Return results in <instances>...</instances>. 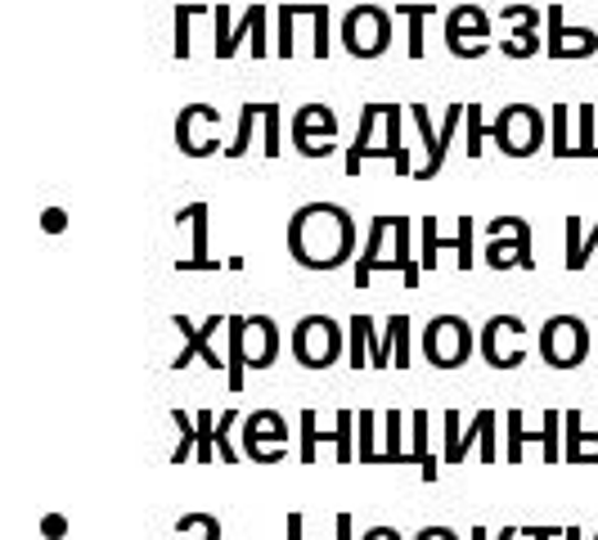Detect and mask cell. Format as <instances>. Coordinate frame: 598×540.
<instances>
[{
	"label": "cell",
	"instance_id": "obj_53",
	"mask_svg": "<svg viewBox=\"0 0 598 540\" xmlns=\"http://www.w3.org/2000/svg\"><path fill=\"white\" fill-rule=\"evenodd\" d=\"M563 540H580V527H567V531H563Z\"/></svg>",
	"mask_w": 598,
	"mask_h": 540
},
{
	"label": "cell",
	"instance_id": "obj_39",
	"mask_svg": "<svg viewBox=\"0 0 598 540\" xmlns=\"http://www.w3.org/2000/svg\"><path fill=\"white\" fill-rule=\"evenodd\" d=\"M541 428H545V459L558 464V459H563V437H558L563 411H545V415H541Z\"/></svg>",
	"mask_w": 598,
	"mask_h": 540
},
{
	"label": "cell",
	"instance_id": "obj_34",
	"mask_svg": "<svg viewBox=\"0 0 598 540\" xmlns=\"http://www.w3.org/2000/svg\"><path fill=\"white\" fill-rule=\"evenodd\" d=\"M171 424L180 428V446L171 450V464H185V459H193V455H198V419H193V415H185V411H171Z\"/></svg>",
	"mask_w": 598,
	"mask_h": 540
},
{
	"label": "cell",
	"instance_id": "obj_3",
	"mask_svg": "<svg viewBox=\"0 0 598 540\" xmlns=\"http://www.w3.org/2000/svg\"><path fill=\"white\" fill-rule=\"evenodd\" d=\"M288 347H293V361L302 370H334L343 361V347H347V333L334 315H302L293 324V338H288Z\"/></svg>",
	"mask_w": 598,
	"mask_h": 540
},
{
	"label": "cell",
	"instance_id": "obj_30",
	"mask_svg": "<svg viewBox=\"0 0 598 540\" xmlns=\"http://www.w3.org/2000/svg\"><path fill=\"white\" fill-rule=\"evenodd\" d=\"M396 19H410L406 50H410V59H423V28H428V19H437V6H396Z\"/></svg>",
	"mask_w": 598,
	"mask_h": 540
},
{
	"label": "cell",
	"instance_id": "obj_38",
	"mask_svg": "<svg viewBox=\"0 0 598 540\" xmlns=\"http://www.w3.org/2000/svg\"><path fill=\"white\" fill-rule=\"evenodd\" d=\"M576 117H580V126H576V158H598V145H594V117H598V108L594 104H580L576 108Z\"/></svg>",
	"mask_w": 598,
	"mask_h": 540
},
{
	"label": "cell",
	"instance_id": "obj_43",
	"mask_svg": "<svg viewBox=\"0 0 598 540\" xmlns=\"http://www.w3.org/2000/svg\"><path fill=\"white\" fill-rule=\"evenodd\" d=\"M482 141H486V126H482V104H469V158H482Z\"/></svg>",
	"mask_w": 598,
	"mask_h": 540
},
{
	"label": "cell",
	"instance_id": "obj_13",
	"mask_svg": "<svg viewBox=\"0 0 598 540\" xmlns=\"http://www.w3.org/2000/svg\"><path fill=\"white\" fill-rule=\"evenodd\" d=\"M288 419L280 411H252L243 419V459L252 464H280L288 450Z\"/></svg>",
	"mask_w": 598,
	"mask_h": 540
},
{
	"label": "cell",
	"instance_id": "obj_50",
	"mask_svg": "<svg viewBox=\"0 0 598 540\" xmlns=\"http://www.w3.org/2000/svg\"><path fill=\"white\" fill-rule=\"evenodd\" d=\"M41 531H45V536H50V540H59V536H63V531H69V522H63V518H59V513H50V518H45V522H41Z\"/></svg>",
	"mask_w": 598,
	"mask_h": 540
},
{
	"label": "cell",
	"instance_id": "obj_47",
	"mask_svg": "<svg viewBox=\"0 0 598 540\" xmlns=\"http://www.w3.org/2000/svg\"><path fill=\"white\" fill-rule=\"evenodd\" d=\"M415 540H459V536H454L450 527H419Z\"/></svg>",
	"mask_w": 598,
	"mask_h": 540
},
{
	"label": "cell",
	"instance_id": "obj_41",
	"mask_svg": "<svg viewBox=\"0 0 598 540\" xmlns=\"http://www.w3.org/2000/svg\"><path fill=\"white\" fill-rule=\"evenodd\" d=\"M275 19H280V50H275V54H280V59H293V23L302 19V10H297V6H280Z\"/></svg>",
	"mask_w": 598,
	"mask_h": 540
},
{
	"label": "cell",
	"instance_id": "obj_2",
	"mask_svg": "<svg viewBox=\"0 0 598 540\" xmlns=\"http://www.w3.org/2000/svg\"><path fill=\"white\" fill-rule=\"evenodd\" d=\"M486 135L500 145L504 158H536L541 145H545V135H549V122H545V113L536 104L513 100V104L500 108V117H495V126H486Z\"/></svg>",
	"mask_w": 598,
	"mask_h": 540
},
{
	"label": "cell",
	"instance_id": "obj_26",
	"mask_svg": "<svg viewBox=\"0 0 598 540\" xmlns=\"http://www.w3.org/2000/svg\"><path fill=\"white\" fill-rule=\"evenodd\" d=\"M563 226H567V257H563V266H567V270H585L589 257L598 252V221H594V235H585L580 217H567Z\"/></svg>",
	"mask_w": 598,
	"mask_h": 540
},
{
	"label": "cell",
	"instance_id": "obj_42",
	"mask_svg": "<svg viewBox=\"0 0 598 540\" xmlns=\"http://www.w3.org/2000/svg\"><path fill=\"white\" fill-rule=\"evenodd\" d=\"M328 6H311V23H315V59H328Z\"/></svg>",
	"mask_w": 598,
	"mask_h": 540
},
{
	"label": "cell",
	"instance_id": "obj_18",
	"mask_svg": "<svg viewBox=\"0 0 598 540\" xmlns=\"http://www.w3.org/2000/svg\"><path fill=\"white\" fill-rule=\"evenodd\" d=\"M419 235H423V270H437V252H454L459 270H473V235H478V226H473L469 212L459 217V235H437V217H423Z\"/></svg>",
	"mask_w": 598,
	"mask_h": 540
},
{
	"label": "cell",
	"instance_id": "obj_29",
	"mask_svg": "<svg viewBox=\"0 0 598 540\" xmlns=\"http://www.w3.org/2000/svg\"><path fill=\"white\" fill-rule=\"evenodd\" d=\"M410 464H419L423 482H437L441 459L428 450V411H415V450H410Z\"/></svg>",
	"mask_w": 598,
	"mask_h": 540
},
{
	"label": "cell",
	"instance_id": "obj_27",
	"mask_svg": "<svg viewBox=\"0 0 598 540\" xmlns=\"http://www.w3.org/2000/svg\"><path fill=\"white\" fill-rule=\"evenodd\" d=\"M410 315H391L382 329V347L387 356H396V370H410Z\"/></svg>",
	"mask_w": 598,
	"mask_h": 540
},
{
	"label": "cell",
	"instance_id": "obj_6",
	"mask_svg": "<svg viewBox=\"0 0 598 540\" xmlns=\"http://www.w3.org/2000/svg\"><path fill=\"white\" fill-rule=\"evenodd\" d=\"M594 347L589 324L580 315H549L541 324V361L549 370H576Z\"/></svg>",
	"mask_w": 598,
	"mask_h": 540
},
{
	"label": "cell",
	"instance_id": "obj_54",
	"mask_svg": "<svg viewBox=\"0 0 598 540\" xmlns=\"http://www.w3.org/2000/svg\"><path fill=\"white\" fill-rule=\"evenodd\" d=\"M594 540H598V531H594Z\"/></svg>",
	"mask_w": 598,
	"mask_h": 540
},
{
	"label": "cell",
	"instance_id": "obj_20",
	"mask_svg": "<svg viewBox=\"0 0 598 540\" xmlns=\"http://www.w3.org/2000/svg\"><path fill=\"white\" fill-rule=\"evenodd\" d=\"M208 217H212V202L208 198H198V202H189V208H180L176 212V226H189L193 235V252L185 257V261H176V270H217V261H212V243H208Z\"/></svg>",
	"mask_w": 598,
	"mask_h": 540
},
{
	"label": "cell",
	"instance_id": "obj_36",
	"mask_svg": "<svg viewBox=\"0 0 598 540\" xmlns=\"http://www.w3.org/2000/svg\"><path fill=\"white\" fill-rule=\"evenodd\" d=\"M203 14H212V10L208 6H176V14H171L176 19V45H171L176 59H189V23L203 19Z\"/></svg>",
	"mask_w": 598,
	"mask_h": 540
},
{
	"label": "cell",
	"instance_id": "obj_49",
	"mask_svg": "<svg viewBox=\"0 0 598 540\" xmlns=\"http://www.w3.org/2000/svg\"><path fill=\"white\" fill-rule=\"evenodd\" d=\"M334 531H338V540H352V536H356V518H352V513H338V518H334Z\"/></svg>",
	"mask_w": 598,
	"mask_h": 540
},
{
	"label": "cell",
	"instance_id": "obj_35",
	"mask_svg": "<svg viewBox=\"0 0 598 540\" xmlns=\"http://www.w3.org/2000/svg\"><path fill=\"white\" fill-rule=\"evenodd\" d=\"M284 108L280 104H265V117H261V135H265V158H280L284 154Z\"/></svg>",
	"mask_w": 598,
	"mask_h": 540
},
{
	"label": "cell",
	"instance_id": "obj_10",
	"mask_svg": "<svg viewBox=\"0 0 598 540\" xmlns=\"http://www.w3.org/2000/svg\"><path fill=\"white\" fill-rule=\"evenodd\" d=\"M176 149L185 158L225 154V145H221V108H212V104H185L176 113Z\"/></svg>",
	"mask_w": 598,
	"mask_h": 540
},
{
	"label": "cell",
	"instance_id": "obj_44",
	"mask_svg": "<svg viewBox=\"0 0 598 540\" xmlns=\"http://www.w3.org/2000/svg\"><path fill=\"white\" fill-rule=\"evenodd\" d=\"M288 540H311V536H306V513H288ZM315 540H338V531L315 536Z\"/></svg>",
	"mask_w": 598,
	"mask_h": 540
},
{
	"label": "cell",
	"instance_id": "obj_52",
	"mask_svg": "<svg viewBox=\"0 0 598 540\" xmlns=\"http://www.w3.org/2000/svg\"><path fill=\"white\" fill-rule=\"evenodd\" d=\"M469 540H491V531H486V527H473V531H469Z\"/></svg>",
	"mask_w": 598,
	"mask_h": 540
},
{
	"label": "cell",
	"instance_id": "obj_31",
	"mask_svg": "<svg viewBox=\"0 0 598 540\" xmlns=\"http://www.w3.org/2000/svg\"><path fill=\"white\" fill-rule=\"evenodd\" d=\"M252 122H261V104L256 100H243L239 104V131H234V141L225 145V158H243L252 149Z\"/></svg>",
	"mask_w": 598,
	"mask_h": 540
},
{
	"label": "cell",
	"instance_id": "obj_9",
	"mask_svg": "<svg viewBox=\"0 0 598 540\" xmlns=\"http://www.w3.org/2000/svg\"><path fill=\"white\" fill-rule=\"evenodd\" d=\"M391 19L382 6H352L343 14V45L352 59H378L391 45Z\"/></svg>",
	"mask_w": 598,
	"mask_h": 540
},
{
	"label": "cell",
	"instance_id": "obj_48",
	"mask_svg": "<svg viewBox=\"0 0 598 540\" xmlns=\"http://www.w3.org/2000/svg\"><path fill=\"white\" fill-rule=\"evenodd\" d=\"M567 527H522V536L526 540H554V536H563Z\"/></svg>",
	"mask_w": 598,
	"mask_h": 540
},
{
	"label": "cell",
	"instance_id": "obj_24",
	"mask_svg": "<svg viewBox=\"0 0 598 540\" xmlns=\"http://www.w3.org/2000/svg\"><path fill=\"white\" fill-rule=\"evenodd\" d=\"M410 230H415V221L410 217H391V235H396V257L382 266V270H401V280H406V289H419V270L423 266H415L410 261Z\"/></svg>",
	"mask_w": 598,
	"mask_h": 540
},
{
	"label": "cell",
	"instance_id": "obj_7",
	"mask_svg": "<svg viewBox=\"0 0 598 540\" xmlns=\"http://www.w3.org/2000/svg\"><path fill=\"white\" fill-rule=\"evenodd\" d=\"M356 411H338L334 415V424L328 428H319V415L315 411H302L297 415V424H302V450H297V459L302 464H315V455H319V442H328L334 446V455H338V464H352L356 455H360V446H356Z\"/></svg>",
	"mask_w": 598,
	"mask_h": 540
},
{
	"label": "cell",
	"instance_id": "obj_37",
	"mask_svg": "<svg viewBox=\"0 0 598 540\" xmlns=\"http://www.w3.org/2000/svg\"><path fill=\"white\" fill-rule=\"evenodd\" d=\"M234 424H239V411H221L217 415V455L225 464H239L243 459V450H234Z\"/></svg>",
	"mask_w": 598,
	"mask_h": 540
},
{
	"label": "cell",
	"instance_id": "obj_51",
	"mask_svg": "<svg viewBox=\"0 0 598 540\" xmlns=\"http://www.w3.org/2000/svg\"><path fill=\"white\" fill-rule=\"evenodd\" d=\"M41 226H45V230H63V226H69V217H63L59 208H50V212L41 217Z\"/></svg>",
	"mask_w": 598,
	"mask_h": 540
},
{
	"label": "cell",
	"instance_id": "obj_19",
	"mask_svg": "<svg viewBox=\"0 0 598 540\" xmlns=\"http://www.w3.org/2000/svg\"><path fill=\"white\" fill-rule=\"evenodd\" d=\"M545 28H549V41H545L549 59H589V54H598V32L594 28H571L563 19V6L545 10Z\"/></svg>",
	"mask_w": 598,
	"mask_h": 540
},
{
	"label": "cell",
	"instance_id": "obj_12",
	"mask_svg": "<svg viewBox=\"0 0 598 540\" xmlns=\"http://www.w3.org/2000/svg\"><path fill=\"white\" fill-rule=\"evenodd\" d=\"M288 141L302 158H328L338 145V113L328 104H302L293 113V126H288Z\"/></svg>",
	"mask_w": 598,
	"mask_h": 540
},
{
	"label": "cell",
	"instance_id": "obj_32",
	"mask_svg": "<svg viewBox=\"0 0 598 540\" xmlns=\"http://www.w3.org/2000/svg\"><path fill=\"white\" fill-rule=\"evenodd\" d=\"M347 333H352V356H347V361H352V370H360V365L369 361V343L378 338V333H374V320H369V315H352Z\"/></svg>",
	"mask_w": 598,
	"mask_h": 540
},
{
	"label": "cell",
	"instance_id": "obj_45",
	"mask_svg": "<svg viewBox=\"0 0 598 540\" xmlns=\"http://www.w3.org/2000/svg\"><path fill=\"white\" fill-rule=\"evenodd\" d=\"M193 527H203V540H221V522L212 513H185Z\"/></svg>",
	"mask_w": 598,
	"mask_h": 540
},
{
	"label": "cell",
	"instance_id": "obj_28",
	"mask_svg": "<svg viewBox=\"0 0 598 540\" xmlns=\"http://www.w3.org/2000/svg\"><path fill=\"white\" fill-rule=\"evenodd\" d=\"M504 433H508V442H504V459H508V464L522 459V446H526L531 437L545 442V428H526V415H522V411H504Z\"/></svg>",
	"mask_w": 598,
	"mask_h": 540
},
{
	"label": "cell",
	"instance_id": "obj_22",
	"mask_svg": "<svg viewBox=\"0 0 598 540\" xmlns=\"http://www.w3.org/2000/svg\"><path fill=\"white\" fill-rule=\"evenodd\" d=\"M382 117H387V100H369L360 108V131H356V141L347 145V176L360 172V163H369L374 154V131H382Z\"/></svg>",
	"mask_w": 598,
	"mask_h": 540
},
{
	"label": "cell",
	"instance_id": "obj_11",
	"mask_svg": "<svg viewBox=\"0 0 598 540\" xmlns=\"http://www.w3.org/2000/svg\"><path fill=\"white\" fill-rule=\"evenodd\" d=\"M526 320L522 315H491L478 333V352L491 370H522L526 365Z\"/></svg>",
	"mask_w": 598,
	"mask_h": 540
},
{
	"label": "cell",
	"instance_id": "obj_16",
	"mask_svg": "<svg viewBox=\"0 0 598 540\" xmlns=\"http://www.w3.org/2000/svg\"><path fill=\"white\" fill-rule=\"evenodd\" d=\"M171 324L180 329V338H185V347H180V356H171V370L180 374V370H189L193 361H203L208 370H230L225 365V356L217 352V329L225 324L221 315H212V320H203V324H193L189 315H171Z\"/></svg>",
	"mask_w": 598,
	"mask_h": 540
},
{
	"label": "cell",
	"instance_id": "obj_5",
	"mask_svg": "<svg viewBox=\"0 0 598 540\" xmlns=\"http://www.w3.org/2000/svg\"><path fill=\"white\" fill-rule=\"evenodd\" d=\"M441 424H445V450H441V459L459 464V459H469V450H473V446H478V455H482L486 464H495V459H500V442H495L500 415H495V411H478V415L469 419V428H463L459 411H445V415H441Z\"/></svg>",
	"mask_w": 598,
	"mask_h": 540
},
{
	"label": "cell",
	"instance_id": "obj_25",
	"mask_svg": "<svg viewBox=\"0 0 598 540\" xmlns=\"http://www.w3.org/2000/svg\"><path fill=\"white\" fill-rule=\"evenodd\" d=\"M387 235H391V217H374V221H369V243H365V252H360V261H356V270H352L356 289H365V284L374 280L378 252H382V239H387Z\"/></svg>",
	"mask_w": 598,
	"mask_h": 540
},
{
	"label": "cell",
	"instance_id": "obj_46",
	"mask_svg": "<svg viewBox=\"0 0 598 540\" xmlns=\"http://www.w3.org/2000/svg\"><path fill=\"white\" fill-rule=\"evenodd\" d=\"M360 540H406V536L396 531V527H382V522H378V527H365V536H360Z\"/></svg>",
	"mask_w": 598,
	"mask_h": 540
},
{
	"label": "cell",
	"instance_id": "obj_15",
	"mask_svg": "<svg viewBox=\"0 0 598 540\" xmlns=\"http://www.w3.org/2000/svg\"><path fill=\"white\" fill-rule=\"evenodd\" d=\"M491 14L482 6H454L445 14V45L454 59H482L491 54Z\"/></svg>",
	"mask_w": 598,
	"mask_h": 540
},
{
	"label": "cell",
	"instance_id": "obj_4",
	"mask_svg": "<svg viewBox=\"0 0 598 540\" xmlns=\"http://www.w3.org/2000/svg\"><path fill=\"white\" fill-rule=\"evenodd\" d=\"M423 361L432 370H459V365H469V356L478 352V333L469 329V320L463 315H432L428 329H423Z\"/></svg>",
	"mask_w": 598,
	"mask_h": 540
},
{
	"label": "cell",
	"instance_id": "obj_17",
	"mask_svg": "<svg viewBox=\"0 0 598 540\" xmlns=\"http://www.w3.org/2000/svg\"><path fill=\"white\" fill-rule=\"evenodd\" d=\"M243 343V365L248 370H271L280 361V324L271 315H230Z\"/></svg>",
	"mask_w": 598,
	"mask_h": 540
},
{
	"label": "cell",
	"instance_id": "obj_23",
	"mask_svg": "<svg viewBox=\"0 0 598 540\" xmlns=\"http://www.w3.org/2000/svg\"><path fill=\"white\" fill-rule=\"evenodd\" d=\"M563 459L567 464H598V433L580 428V411H563Z\"/></svg>",
	"mask_w": 598,
	"mask_h": 540
},
{
	"label": "cell",
	"instance_id": "obj_40",
	"mask_svg": "<svg viewBox=\"0 0 598 540\" xmlns=\"http://www.w3.org/2000/svg\"><path fill=\"white\" fill-rule=\"evenodd\" d=\"M374 424H378V415L360 411V419H356V428H360V464H378V455H382V446L374 442Z\"/></svg>",
	"mask_w": 598,
	"mask_h": 540
},
{
	"label": "cell",
	"instance_id": "obj_21",
	"mask_svg": "<svg viewBox=\"0 0 598 540\" xmlns=\"http://www.w3.org/2000/svg\"><path fill=\"white\" fill-rule=\"evenodd\" d=\"M265 14H271L265 6H248L243 19L230 23V10L217 6V10H212V23H217V45H212V50H217V59H234V54H239V41H243V37L252 41V32H256V23H261Z\"/></svg>",
	"mask_w": 598,
	"mask_h": 540
},
{
	"label": "cell",
	"instance_id": "obj_1",
	"mask_svg": "<svg viewBox=\"0 0 598 540\" xmlns=\"http://www.w3.org/2000/svg\"><path fill=\"white\" fill-rule=\"evenodd\" d=\"M356 252V217L343 202H302L288 217V257L302 270H338Z\"/></svg>",
	"mask_w": 598,
	"mask_h": 540
},
{
	"label": "cell",
	"instance_id": "obj_33",
	"mask_svg": "<svg viewBox=\"0 0 598 540\" xmlns=\"http://www.w3.org/2000/svg\"><path fill=\"white\" fill-rule=\"evenodd\" d=\"M567 117H571L567 104H554L549 108V149H554V158H571L576 154V145L567 141Z\"/></svg>",
	"mask_w": 598,
	"mask_h": 540
},
{
	"label": "cell",
	"instance_id": "obj_14",
	"mask_svg": "<svg viewBox=\"0 0 598 540\" xmlns=\"http://www.w3.org/2000/svg\"><path fill=\"white\" fill-rule=\"evenodd\" d=\"M410 117H415V126H419V135H423V149H428V163L415 172L419 180H432L441 167H445V154H450V145H454V131H459V122L469 117V104H450L445 108V122L432 131V113L423 108V104H410Z\"/></svg>",
	"mask_w": 598,
	"mask_h": 540
},
{
	"label": "cell",
	"instance_id": "obj_8",
	"mask_svg": "<svg viewBox=\"0 0 598 540\" xmlns=\"http://www.w3.org/2000/svg\"><path fill=\"white\" fill-rule=\"evenodd\" d=\"M486 266L491 270H536V252H531V221L526 217H495L486 226Z\"/></svg>",
	"mask_w": 598,
	"mask_h": 540
}]
</instances>
